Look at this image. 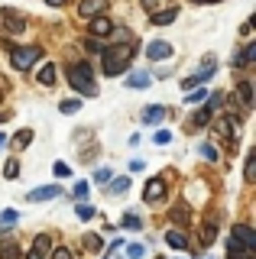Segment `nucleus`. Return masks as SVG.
Segmentation results:
<instances>
[{"label": "nucleus", "mask_w": 256, "mask_h": 259, "mask_svg": "<svg viewBox=\"0 0 256 259\" xmlns=\"http://www.w3.org/2000/svg\"><path fill=\"white\" fill-rule=\"evenodd\" d=\"M68 84L75 88L78 94H94V91H98L91 65H88V62H71L68 65Z\"/></svg>", "instance_id": "f257e3e1"}, {"label": "nucleus", "mask_w": 256, "mask_h": 259, "mask_svg": "<svg viewBox=\"0 0 256 259\" xmlns=\"http://www.w3.org/2000/svg\"><path fill=\"white\" fill-rule=\"evenodd\" d=\"M130 59H133L130 46L104 49V75H120V71H126V65H130Z\"/></svg>", "instance_id": "f03ea898"}, {"label": "nucleus", "mask_w": 256, "mask_h": 259, "mask_svg": "<svg viewBox=\"0 0 256 259\" xmlns=\"http://www.w3.org/2000/svg\"><path fill=\"white\" fill-rule=\"evenodd\" d=\"M39 55H42V49L39 46H23V49H13V68H20V71H26V68H33V62H39Z\"/></svg>", "instance_id": "7ed1b4c3"}, {"label": "nucleus", "mask_w": 256, "mask_h": 259, "mask_svg": "<svg viewBox=\"0 0 256 259\" xmlns=\"http://www.w3.org/2000/svg\"><path fill=\"white\" fill-rule=\"evenodd\" d=\"M165 198V182L162 178H153V182H146V188H143V201L146 204H156V201Z\"/></svg>", "instance_id": "20e7f679"}, {"label": "nucleus", "mask_w": 256, "mask_h": 259, "mask_svg": "<svg viewBox=\"0 0 256 259\" xmlns=\"http://www.w3.org/2000/svg\"><path fill=\"white\" fill-rule=\"evenodd\" d=\"M169 55H172V46L165 42V39H156V42L146 46V59L149 62H162V59H169Z\"/></svg>", "instance_id": "39448f33"}, {"label": "nucleus", "mask_w": 256, "mask_h": 259, "mask_svg": "<svg viewBox=\"0 0 256 259\" xmlns=\"http://www.w3.org/2000/svg\"><path fill=\"white\" fill-rule=\"evenodd\" d=\"M104 10H107V0H81V4H78V13L88 16V20L104 16Z\"/></svg>", "instance_id": "423d86ee"}, {"label": "nucleus", "mask_w": 256, "mask_h": 259, "mask_svg": "<svg viewBox=\"0 0 256 259\" xmlns=\"http://www.w3.org/2000/svg\"><path fill=\"white\" fill-rule=\"evenodd\" d=\"M0 16H4V23H7V29H10V32H23V29H26V20H23V13L10 10V7H4V10H0Z\"/></svg>", "instance_id": "0eeeda50"}, {"label": "nucleus", "mask_w": 256, "mask_h": 259, "mask_svg": "<svg viewBox=\"0 0 256 259\" xmlns=\"http://www.w3.org/2000/svg\"><path fill=\"white\" fill-rule=\"evenodd\" d=\"M230 237H234V240L240 243V246H246V249H253V246H256V233L250 230V227H243V224H237Z\"/></svg>", "instance_id": "6e6552de"}, {"label": "nucleus", "mask_w": 256, "mask_h": 259, "mask_svg": "<svg viewBox=\"0 0 256 259\" xmlns=\"http://www.w3.org/2000/svg\"><path fill=\"white\" fill-rule=\"evenodd\" d=\"M88 29H91V36H94V39H104V36H110L114 23H110L107 16H94V20H91V26H88Z\"/></svg>", "instance_id": "1a4fd4ad"}, {"label": "nucleus", "mask_w": 256, "mask_h": 259, "mask_svg": "<svg viewBox=\"0 0 256 259\" xmlns=\"http://www.w3.org/2000/svg\"><path fill=\"white\" fill-rule=\"evenodd\" d=\"M62 188L59 185H46V188H36V191H29V201H49V198H59Z\"/></svg>", "instance_id": "9d476101"}, {"label": "nucleus", "mask_w": 256, "mask_h": 259, "mask_svg": "<svg viewBox=\"0 0 256 259\" xmlns=\"http://www.w3.org/2000/svg\"><path fill=\"white\" fill-rule=\"evenodd\" d=\"M33 253H39V256L52 253V233H36V240H33Z\"/></svg>", "instance_id": "9b49d317"}, {"label": "nucleus", "mask_w": 256, "mask_h": 259, "mask_svg": "<svg viewBox=\"0 0 256 259\" xmlns=\"http://www.w3.org/2000/svg\"><path fill=\"white\" fill-rule=\"evenodd\" d=\"M179 20V10H156L153 13V26H169Z\"/></svg>", "instance_id": "f8f14e48"}, {"label": "nucleus", "mask_w": 256, "mask_h": 259, "mask_svg": "<svg viewBox=\"0 0 256 259\" xmlns=\"http://www.w3.org/2000/svg\"><path fill=\"white\" fill-rule=\"evenodd\" d=\"M39 84H46V88H52V84H55V65H52V62L39 68Z\"/></svg>", "instance_id": "ddd939ff"}, {"label": "nucleus", "mask_w": 256, "mask_h": 259, "mask_svg": "<svg viewBox=\"0 0 256 259\" xmlns=\"http://www.w3.org/2000/svg\"><path fill=\"white\" fill-rule=\"evenodd\" d=\"M165 243L175 246V249H185L188 246V240H185V233H182V230H169V233H165Z\"/></svg>", "instance_id": "4468645a"}, {"label": "nucleus", "mask_w": 256, "mask_h": 259, "mask_svg": "<svg viewBox=\"0 0 256 259\" xmlns=\"http://www.w3.org/2000/svg\"><path fill=\"white\" fill-rule=\"evenodd\" d=\"M29 143H33V130H20V133L13 136V149H17V152H20V149H26Z\"/></svg>", "instance_id": "2eb2a0df"}, {"label": "nucleus", "mask_w": 256, "mask_h": 259, "mask_svg": "<svg viewBox=\"0 0 256 259\" xmlns=\"http://www.w3.org/2000/svg\"><path fill=\"white\" fill-rule=\"evenodd\" d=\"M0 259H20V246L10 243V240H4L0 243Z\"/></svg>", "instance_id": "dca6fc26"}, {"label": "nucleus", "mask_w": 256, "mask_h": 259, "mask_svg": "<svg viewBox=\"0 0 256 259\" xmlns=\"http://www.w3.org/2000/svg\"><path fill=\"white\" fill-rule=\"evenodd\" d=\"M240 104L243 107H253V88H250V81H240Z\"/></svg>", "instance_id": "f3484780"}, {"label": "nucleus", "mask_w": 256, "mask_h": 259, "mask_svg": "<svg viewBox=\"0 0 256 259\" xmlns=\"http://www.w3.org/2000/svg\"><path fill=\"white\" fill-rule=\"evenodd\" d=\"M59 110L62 113H78V110H81V101H78V97H68V101L59 104Z\"/></svg>", "instance_id": "a211bd4d"}, {"label": "nucleus", "mask_w": 256, "mask_h": 259, "mask_svg": "<svg viewBox=\"0 0 256 259\" xmlns=\"http://www.w3.org/2000/svg\"><path fill=\"white\" fill-rule=\"evenodd\" d=\"M253 175H256V152L246 156V165H243V178H246V182H253Z\"/></svg>", "instance_id": "6ab92c4d"}, {"label": "nucleus", "mask_w": 256, "mask_h": 259, "mask_svg": "<svg viewBox=\"0 0 256 259\" xmlns=\"http://www.w3.org/2000/svg\"><path fill=\"white\" fill-rule=\"evenodd\" d=\"M198 152L204 156V162H218V149H214L211 143H201V146H198Z\"/></svg>", "instance_id": "aec40b11"}, {"label": "nucleus", "mask_w": 256, "mask_h": 259, "mask_svg": "<svg viewBox=\"0 0 256 259\" xmlns=\"http://www.w3.org/2000/svg\"><path fill=\"white\" fill-rule=\"evenodd\" d=\"M162 117H165L162 107H146V110H143V120H146V123H153V120H162Z\"/></svg>", "instance_id": "412c9836"}, {"label": "nucleus", "mask_w": 256, "mask_h": 259, "mask_svg": "<svg viewBox=\"0 0 256 259\" xmlns=\"http://www.w3.org/2000/svg\"><path fill=\"white\" fill-rule=\"evenodd\" d=\"M84 49H88V52H98V55H104V39L88 36V39H84Z\"/></svg>", "instance_id": "4be33fe9"}, {"label": "nucleus", "mask_w": 256, "mask_h": 259, "mask_svg": "<svg viewBox=\"0 0 256 259\" xmlns=\"http://www.w3.org/2000/svg\"><path fill=\"white\" fill-rule=\"evenodd\" d=\"M214 240H218V230H214V224H211V227H204V230H201V246L207 249Z\"/></svg>", "instance_id": "5701e85b"}, {"label": "nucleus", "mask_w": 256, "mask_h": 259, "mask_svg": "<svg viewBox=\"0 0 256 259\" xmlns=\"http://www.w3.org/2000/svg\"><path fill=\"white\" fill-rule=\"evenodd\" d=\"M126 188H130V178H126V175H120V178H114V185H110V191H114V194H123Z\"/></svg>", "instance_id": "b1692460"}, {"label": "nucleus", "mask_w": 256, "mask_h": 259, "mask_svg": "<svg viewBox=\"0 0 256 259\" xmlns=\"http://www.w3.org/2000/svg\"><path fill=\"white\" fill-rule=\"evenodd\" d=\"M4 175H7V178H17V175H20V159H17V156H13V159L4 165Z\"/></svg>", "instance_id": "393cba45"}, {"label": "nucleus", "mask_w": 256, "mask_h": 259, "mask_svg": "<svg viewBox=\"0 0 256 259\" xmlns=\"http://www.w3.org/2000/svg\"><path fill=\"white\" fill-rule=\"evenodd\" d=\"M126 84H130V88H149V75H130Z\"/></svg>", "instance_id": "a878e982"}, {"label": "nucleus", "mask_w": 256, "mask_h": 259, "mask_svg": "<svg viewBox=\"0 0 256 259\" xmlns=\"http://www.w3.org/2000/svg\"><path fill=\"white\" fill-rule=\"evenodd\" d=\"M207 120H211V110L204 107V110H198V113H195V120H191V126H207Z\"/></svg>", "instance_id": "bb28decb"}, {"label": "nucleus", "mask_w": 256, "mask_h": 259, "mask_svg": "<svg viewBox=\"0 0 256 259\" xmlns=\"http://www.w3.org/2000/svg\"><path fill=\"white\" fill-rule=\"evenodd\" d=\"M143 253H146L143 243H130V246H126V256H130V259H143Z\"/></svg>", "instance_id": "cd10ccee"}, {"label": "nucleus", "mask_w": 256, "mask_h": 259, "mask_svg": "<svg viewBox=\"0 0 256 259\" xmlns=\"http://www.w3.org/2000/svg\"><path fill=\"white\" fill-rule=\"evenodd\" d=\"M84 246H88V249H101V246H104V240H101V237H94V233H84Z\"/></svg>", "instance_id": "c85d7f7f"}, {"label": "nucleus", "mask_w": 256, "mask_h": 259, "mask_svg": "<svg viewBox=\"0 0 256 259\" xmlns=\"http://www.w3.org/2000/svg\"><path fill=\"white\" fill-rule=\"evenodd\" d=\"M78 217H81V221H91V217H94V207L91 204H78Z\"/></svg>", "instance_id": "c756f323"}, {"label": "nucleus", "mask_w": 256, "mask_h": 259, "mask_svg": "<svg viewBox=\"0 0 256 259\" xmlns=\"http://www.w3.org/2000/svg\"><path fill=\"white\" fill-rule=\"evenodd\" d=\"M94 182H98V185L110 182V168H98V172H94Z\"/></svg>", "instance_id": "7c9ffc66"}, {"label": "nucleus", "mask_w": 256, "mask_h": 259, "mask_svg": "<svg viewBox=\"0 0 256 259\" xmlns=\"http://www.w3.org/2000/svg\"><path fill=\"white\" fill-rule=\"evenodd\" d=\"M55 175H59V178H68V175H71V168L65 165V162H55Z\"/></svg>", "instance_id": "2f4dec72"}, {"label": "nucleus", "mask_w": 256, "mask_h": 259, "mask_svg": "<svg viewBox=\"0 0 256 259\" xmlns=\"http://www.w3.org/2000/svg\"><path fill=\"white\" fill-rule=\"evenodd\" d=\"M123 227H130V230H137V227H140V217H137V214H126V217H123Z\"/></svg>", "instance_id": "473e14b6"}, {"label": "nucleus", "mask_w": 256, "mask_h": 259, "mask_svg": "<svg viewBox=\"0 0 256 259\" xmlns=\"http://www.w3.org/2000/svg\"><path fill=\"white\" fill-rule=\"evenodd\" d=\"M204 97H207V91H191V94H188V104H201Z\"/></svg>", "instance_id": "72a5a7b5"}, {"label": "nucleus", "mask_w": 256, "mask_h": 259, "mask_svg": "<svg viewBox=\"0 0 256 259\" xmlns=\"http://www.w3.org/2000/svg\"><path fill=\"white\" fill-rule=\"evenodd\" d=\"M52 259H71V249H65V246H59V249H55V253H52Z\"/></svg>", "instance_id": "f704fd0d"}, {"label": "nucleus", "mask_w": 256, "mask_h": 259, "mask_svg": "<svg viewBox=\"0 0 256 259\" xmlns=\"http://www.w3.org/2000/svg\"><path fill=\"white\" fill-rule=\"evenodd\" d=\"M169 140H172V133H169V130H159V133H156V143H162V146H165Z\"/></svg>", "instance_id": "c9c22d12"}, {"label": "nucleus", "mask_w": 256, "mask_h": 259, "mask_svg": "<svg viewBox=\"0 0 256 259\" xmlns=\"http://www.w3.org/2000/svg\"><path fill=\"white\" fill-rule=\"evenodd\" d=\"M4 224H7V227L17 224V210H4Z\"/></svg>", "instance_id": "e433bc0d"}, {"label": "nucleus", "mask_w": 256, "mask_h": 259, "mask_svg": "<svg viewBox=\"0 0 256 259\" xmlns=\"http://www.w3.org/2000/svg\"><path fill=\"white\" fill-rule=\"evenodd\" d=\"M185 217H188V214H185V210H182V207H175V210H172V221H179V224H185Z\"/></svg>", "instance_id": "4c0bfd02"}, {"label": "nucleus", "mask_w": 256, "mask_h": 259, "mask_svg": "<svg viewBox=\"0 0 256 259\" xmlns=\"http://www.w3.org/2000/svg\"><path fill=\"white\" fill-rule=\"evenodd\" d=\"M143 7H146L149 13H156V10H159V0H143Z\"/></svg>", "instance_id": "58836bf2"}, {"label": "nucleus", "mask_w": 256, "mask_h": 259, "mask_svg": "<svg viewBox=\"0 0 256 259\" xmlns=\"http://www.w3.org/2000/svg\"><path fill=\"white\" fill-rule=\"evenodd\" d=\"M88 194V185H75V198H84Z\"/></svg>", "instance_id": "ea45409f"}, {"label": "nucleus", "mask_w": 256, "mask_h": 259, "mask_svg": "<svg viewBox=\"0 0 256 259\" xmlns=\"http://www.w3.org/2000/svg\"><path fill=\"white\" fill-rule=\"evenodd\" d=\"M26 259H49V256H39V253H33V249H29V256Z\"/></svg>", "instance_id": "a19ab883"}, {"label": "nucleus", "mask_w": 256, "mask_h": 259, "mask_svg": "<svg viewBox=\"0 0 256 259\" xmlns=\"http://www.w3.org/2000/svg\"><path fill=\"white\" fill-rule=\"evenodd\" d=\"M4 120H10V110H0V123H4Z\"/></svg>", "instance_id": "79ce46f5"}, {"label": "nucleus", "mask_w": 256, "mask_h": 259, "mask_svg": "<svg viewBox=\"0 0 256 259\" xmlns=\"http://www.w3.org/2000/svg\"><path fill=\"white\" fill-rule=\"evenodd\" d=\"M46 4H49V7H62V4H65V0H46Z\"/></svg>", "instance_id": "37998d69"}, {"label": "nucleus", "mask_w": 256, "mask_h": 259, "mask_svg": "<svg viewBox=\"0 0 256 259\" xmlns=\"http://www.w3.org/2000/svg\"><path fill=\"white\" fill-rule=\"evenodd\" d=\"M195 4H218V0H195Z\"/></svg>", "instance_id": "c03bdc74"}, {"label": "nucleus", "mask_w": 256, "mask_h": 259, "mask_svg": "<svg viewBox=\"0 0 256 259\" xmlns=\"http://www.w3.org/2000/svg\"><path fill=\"white\" fill-rule=\"evenodd\" d=\"M4 143H7V136H4V133H0V146H4Z\"/></svg>", "instance_id": "a18cd8bd"}, {"label": "nucleus", "mask_w": 256, "mask_h": 259, "mask_svg": "<svg viewBox=\"0 0 256 259\" xmlns=\"http://www.w3.org/2000/svg\"><path fill=\"white\" fill-rule=\"evenodd\" d=\"M156 259H165V256H156Z\"/></svg>", "instance_id": "49530a36"}]
</instances>
